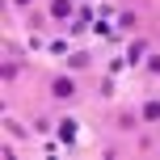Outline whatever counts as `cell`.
Listing matches in <instances>:
<instances>
[{
    "instance_id": "1",
    "label": "cell",
    "mask_w": 160,
    "mask_h": 160,
    "mask_svg": "<svg viewBox=\"0 0 160 160\" xmlns=\"http://www.w3.org/2000/svg\"><path fill=\"white\" fill-rule=\"evenodd\" d=\"M55 97H72V84L68 80H55Z\"/></svg>"
}]
</instances>
